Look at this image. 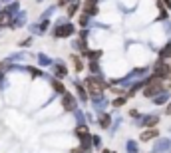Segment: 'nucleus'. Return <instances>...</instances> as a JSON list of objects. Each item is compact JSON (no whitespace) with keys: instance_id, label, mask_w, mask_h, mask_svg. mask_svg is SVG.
<instances>
[{"instance_id":"f257e3e1","label":"nucleus","mask_w":171,"mask_h":153,"mask_svg":"<svg viewBox=\"0 0 171 153\" xmlns=\"http://www.w3.org/2000/svg\"><path fill=\"white\" fill-rule=\"evenodd\" d=\"M159 90H161V84H159V80H155V82H153V86L145 88V96H153V94H157Z\"/></svg>"},{"instance_id":"f03ea898","label":"nucleus","mask_w":171,"mask_h":153,"mask_svg":"<svg viewBox=\"0 0 171 153\" xmlns=\"http://www.w3.org/2000/svg\"><path fill=\"white\" fill-rule=\"evenodd\" d=\"M85 86H88V88H90V92H94V94H98V92L102 90V86H100L96 80H88V82H85Z\"/></svg>"},{"instance_id":"7ed1b4c3","label":"nucleus","mask_w":171,"mask_h":153,"mask_svg":"<svg viewBox=\"0 0 171 153\" xmlns=\"http://www.w3.org/2000/svg\"><path fill=\"white\" fill-rule=\"evenodd\" d=\"M66 34H72V26H62L56 30V36H66Z\"/></svg>"},{"instance_id":"20e7f679","label":"nucleus","mask_w":171,"mask_h":153,"mask_svg":"<svg viewBox=\"0 0 171 153\" xmlns=\"http://www.w3.org/2000/svg\"><path fill=\"white\" fill-rule=\"evenodd\" d=\"M155 135H157V131H155V129H149V131H145V133L141 135V139L147 141V139H151V137H155Z\"/></svg>"},{"instance_id":"39448f33","label":"nucleus","mask_w":171,"mask_h":153,"mask_svg":"<svg viewBox=\"0 0 171 153\" xmlns=\"http://www.w3.org/2000/svg\"><path fill=\"white\" fill-rule=\"evenodd\" d=\"M167 114H169V115H171V106H169V108H167Z\"/></svg>"}]
</instances>
